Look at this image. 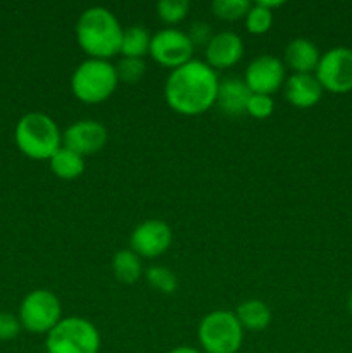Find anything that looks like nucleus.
<instances>
[{"label":"nucleus","mask_w":352,"mask_h":353,"mask_svg":"<svg viewBox=\"0 0 352 353\" xmlns=\"http://www.w3.org/2000/svg\"><path fill=\"white\" fill-rule=\"evenodd\" d=\"M197 338L204 353H237L244 343V327L235 312L214 310L200 321Z\"/></svg>","instance_id":"nucleus-6"},{"label":"nucleus","mask_w":352,"mask_h":353,"mask_svg":"<svg viewBox=\"0 0 352 353\" xmlns=\"http://www.w3.org/2000/svg\"><path fill=\"white\" fill-rule=\"evenodd\" d=\"M257 3L259 6H262V7H266V9H269V10H275V9H278V7H282L283 6V2H280V0H257Z\"/></svg>","instance_id":"nucleus-29"},{"label":"nucleus","mask_w":352,"mask_h":353,"mask_svg":"<svg viewBox=\"0 0 352 353\" xmlns=\"http://www.w3.org/2000/svg\"><path fill=\"white\" fill-rule=\"evenodd\" d=\"M252 92L247 83L240 78H224L217 86L216 103L223 114L230 117H238L247 114V103Z\"/></svg>","instance_id":"nucleus-14"},{"label":"nucleus","mask_w":352,"mask_h":353,"mask_svg":"<svg viewBox=\"0 0 352 353\" xmlns=\"http://www.w3.org/2000/svg\"><path fill=\"white\" fill-rule=\"evenodd\" d=\"M114 68H116V74L119 83H126V85H135V83H138L145 76L144 59L121 57L119 62Z\"/></svg>","instance_id":"nucleus-25"},{"label":"nucleus","mask_w":352,"mask_h":353,"mask_svg":"<svg viewBox=\"0 0 352 353\" xmlns=\"http://www.w3.org/2000/svg\"><path fill=\"white\" fill-rule=\"evenodd\" d=\"M321 54L316 45L307 38H295L285 48V64L293 74H314Z\"/></svg>","instance_id":"nucleus-16"},{"label":"nucleus","mask_w":352,"mask_h":353,"mask_svg":"<svg viewBox=\"0 0 352 353\" xmlns=\"http://www.w3.org/2000/svg\"><path fill=\"white\" fill-rule=\"evenodd\" d=\"M16 145L33 161H50L62 147V133L57 123L43 112H28L16 126Z\"/></svg>","instance_id":"nucleus-3"},{"label":"nucleus","mask_w":352,"mask_h":353,"mask_svg":"<svg viewBox=\"0 0 352 353\" xmlns=\"http://www.w3.org/2000/svg\"><path fill=\"white\" fill-rule=\"evenodd\" d=\"M275 110V102L269 95H259L252 93L247 103V114L254 119H268Z\"/></svg>","instance_id":"nucleus-26"},{"label":"nucleus","mask_w":352,"mask_h":353,"mask_svg":"<svg viewBox=\"0 0 352 353\" xmlns=\"http://www.w3.org/2000/svg\"><path fill=\"white\" fill-rule=\"evenodd\" d=\"M116 68L104 59H86L71 76V92L83 103H102L116 92Z\"/></svg>","instance_id":"nucleus-4"},{"label":"nucleus","mask_w":352,"mask_h":353,"mask_svg":"<svg viewBox=\"0 0 352 353\" xmlns=\"http://www.w3.org/2000/svg\"><path fill=\"white\" fill-rule=\"evenodd\" d=\"M217 86V72L206 62L192 59L169 72L164 83V99L176 114L200 116L216 103Z\"/></svg>","instance_id":"nucleus-1"},{"label":"nucleus","mask_w":352,"mask_h":353,"mask_svg":"<svg viewBox=\"0 0 352 353\" xmlns=\"http://www.w3.org/2000/svg\"><path fill=\"white\" fill-rule=\"evenodd\" d=\"M48 162H50L52 172L59 179H66V181L79 178L83 171H85V157H81V155H78L76 152L69 150L66 147L59 148Z\"/></svg>","instance_id":"nucleus-18"},{"label":"nucleus","mask_w":352,"mask_h":353,"mask_svg":"<svg viewBox=\"0 0 352 353\" xmlns=\"http://www.w3.org/2000/svg\"><path fill=\"white\" fill-rule=\"evenodd\" d=\"M123 28L117 17L106 7H88L76 23V41L90 59L110 57L121 52Z\"/></svg>","instance_id":"nucleus-2"},{"label":"nucleus","mask_w":352,"mask_h":353,"mask_svg":"<svg viewBox=\"0 0 352 353\" xmlns=\"http://www.w3.org/2000/svg\"><path fill=\"white\" fill-rule=\"evenodd\" d=\"M145 278L152 288L166 293V295H171L178 288V278H176L175 272L168 268H162V265H150L145 271Z\"/></svg>","instance_id":"nucleus-21"},{"label":"nucleus","mask_w":352,"mask_h":353,"mask_svg":"<svg viewBox=\"0 0 352 353\" xmlns=\"http://www.w3.org/2000/svg\"><path fill=\"white\" fill-rule=\"evenodd\" d=\"M155 10L162 23L178 24L188 16L190 2L188 0H159Z\"/></svg>","instance_id":"nucleus-23"},{"label":"nucleus","mask_w":352,"mask_h":353,"mask_svg":"<svg viewBox=\"0 0 352 353\" xmlns=\"http://www.w3.org/2000/svg\"><path fill=\"white\" fill-rule=\"evenodd\" d=\"M273 26V10L259 6L257 2L252 3L245 16V28L252 34H264L271 30Z\"/></svg>","instance_id":"nucleus-24"},{"label":"nucleus","mask_w":352,"mask_h":353,"mask_svg":"<svg viewBox=\"0 0 352 353\" xmlns=\"http://www.w3.org/2000/svg\"><path fill=\"white\" fill-rule=\"evenodd\" d=\"M244 40L233 31H221L214 34L206 47V64L216 69H228L244 57Z\"/></svg>","instance_id":"nucleus-13"},{"label":"nucleus","mask_w":352,"mask_h":353,"mask_svg":"<svg viewBox=\"0 0 352 353\" xmlns=\"http://www.w3.org/2000/svg\"><path fill=\"white\" fill-rule=\"evenodd\" d=\"M186 34H188L193 47H207L214 37L211 26L207 23H204V21H195V23H192V26H190L188 33Z\"/></svg>","instance_id":"nucleus-27"},{"label":"nucleus","mask_w":352,"mask_h":353,"mask_svg":"<svg viewBox=\"0 0 352 353\" xmlns=\"http://www.w3.org/2000/svg\"><path fill=\"white\" fill-rule=\"evenodd\" d=\"M193 50L195 47L185 31H179L176 28H166L152 37L148 54L157 64L173 71V69L192 61Z\"/></svg>","instance_id":"nucleus-9"},{"label":"nucleus","mask_w":352,"mask_h":353,"mask_svg":"<svg viewBox=\"0 0 352 353\" xmlns=\"http://www.w3.org/2000/svg\"><path fill=\"white\" fill-rule=\"evenodd\" d=\"M314 76L323 90L347 93L352 90V48L335 47L321 54Z\"/></svg>","instance_id":"nucleus-8"},{"label":"nucleus","mask_w":352,"mask_h":353,"mask_svg":"<svg viewBox=\"0 0 352 353\" xmlns=\"http://www.w3.org/2000/svg\"><path fill=\"white\" fill-rule=\"evenodd\" d=\"M61 319V302L48 290H35L28 293L19 307L21 326L33 334H47Z\"/></svg>","instance_id":"nucleus-7"},{"label":"nucleus","mask_w":352,"mask_h":353,"mask_svg":"<svg viewBox=\"0 0 352 353\" xmlns=\"http://www.w3.org/2000/svg\"><path fill=\"white\" fill-rule=\"evenodd\" d=\"M323 86L314 74H292L285 81V99L297 109L314 107L323 97Z\"/></svg>","instance_id":"nucleus-15"},{"label":"nucleus","mask_w":352,"mask_h":353,"mask_svg":"<svg viewBox=\"0 0 352 353\" xmlns=\"http://www.w3.org/2000/svg\"><path fill=\"white\" fill-rule=\"evenodd\" d=\"M347 309H349V312L352 314V292L349 293V299H347Z\"/></svg>","instance_id":"nucleus-31"},{"label":"nucleus","mask_w":352,"mask_h":353,"mask_svg":"<svg viewBox=\"0 0 352 353\" xmlns=\"http://www.w3.org/2000/svg\"><path fill=\"white\" fill-rule=\"evenodd\" d=\"M150 40L152 37L147 28L140 26V24L124 28L119 54L123 57L144 59V55H147L148 48H150Z\"/></svg>","instance_id":"nucleus-20"},{"label":"nucleus","mask_w":352,"mask_h":353,"mask_svg":"<svg viewBox=\"0 0 352 353\" xmlns=\"http://www.w3.org/2000/svg\"><path fill=\"white\" fill-rule=\"evenodd\" d=\"M173 243V231L161 219H148L138 224L130 234V250L140 259L161 257Z\"/></svg>","instance_id":"nucleus-10"},{"label":"nucleus","mask_w":352,"mask_h":353,"mask_svg":"<svg viewBox=\"0 0 352 353\" xmlns=\"http://www.w3.org/2000/svg\"><path fill=\"white\" fill-rule=\"evenodd\" d=\"M235 316H237L238 323L244 327V331L247 330L254 331V333L264 331L266 327L269 326V323H271V309H269L262 300L257 299H251L242 302L240 305H238Z\"/></svg>","instance_id":"nucleus-17"},{"label":"nucleus","mask_w":352,"mask_h":353,"mask_svg":"<svg viewBox=\"0 0 352 353\" xmlns=\"http://www.w3.org/2000/svg\"><path fill=\"white\" fill-rule=\"evenodd\" d=\"M252 3L248 0H214L211 9L216 17L223 21H238L247 16Z\"/></svg>","instance_id":"nucleus-22"},{"label":"nucleus","mask_w":352,"mask_h":353,"mask_svg":"<svg viewBox=\"0 0 352 353\" xmlns=\"http://www.w3.org/2000/svg\"><path fill=\"white\" fill-rule=\"evenodd\" d=\"M45 353H47V352H45Z\"/></svg>","instance_id":"nucleus-32"},{"label":"nucleus","mask_w":352,"mask_h":353,"mask_svg":"<svg viewBox=\"0 0 352 353\" xmlns=\"http://www.w3.org/2000/svg\"><path fill=\"white\" fill-rule=\"evenodd\" d=\"M106 126L93 119L76 121L62 133V147L76 152L81 157L97 154V152H100L106 147Z\"/></svg>","instance_id":"nucleus-12"},{"label":"nucleus","mask_w":352,"mask_h":353,"mask_svg":"<svg viewBox=\"0 0 352 353\" xmlns=\"http://www.w3.org/2000/svg\"><path fill=\"white\" fill-rule=\"evenodd\" d=\"M244 81L252 93L271 97L285 85V64L273 55H259L245 69Z\"/></svg>","instance_id":"nucleus-11"},{"label":"nucleus","mask_w":352,"mask_h":353,"mask_svg":"<svg viewBox=\"0 0 352 353\" xmlns=\"http://www.w3.org/2000/svg\"><path fill=\"white\" fill-rule=\"evenodd\" d=\"M169 353H204V352L197 350V348H193V347H185V345H183V347L173 348V350Z\"/></svg>","instance_id":"nucleus-30"},{"label":"nucleus","mask_w":352,"mask_h":353,"mask_svg":"<svg viewBox=\"0 0 352 353\" xmlns=\"http://www.w3.org/2000/svg\"><path fill=\"white\" fill-rule=\"evenodd\" d=\"M21 321L10 312H0V340H14L21 333Z\"/></svg>","instance_id":"nucleus-28"},{"label":"nucleus","mask_w":352,"mask_h":353,"mask_svg":"<svg viewBox=\"0 0 352 353\" xmlns=\"http://www.w3.org/2000/svg\"><path fill=\"white\" fill-rule=\"evenodd\" d=\"M45 348L47 353H99V330L85 317H62L47 333Z\"/></svg>","instance_id":"nucleus-5"},{"label":"nucleus","mask_w":352,"mask_h":353,"mask_svg":"<svg viewBox=\"0 0 352 353\" xmlns=\"http://www.w3.org/2000/svg\"><path fill=\"white\" fill-rule=\"evenodd\" d=\"M113 272L114 278L124 285H133L140 279L144 268H141V259L130 248L116 252L113 257Z\"/></svg>","instance_id":"nucleus-19"}]
</instances>
